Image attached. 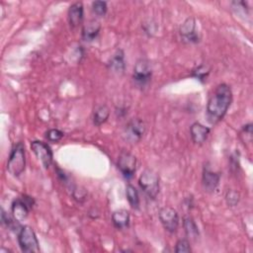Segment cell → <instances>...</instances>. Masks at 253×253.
I'll return each mask as SVG.
<instances>
[{
    "instance_id": "1",
    "label": "cell",
    "mask_w": 253,
    "mask_h": 253,
    "mask_svg": "<svg viewBox=\"0 0 253 253\" xmlns=\"http://www.w3.org/2000/svg\"><path fill=\"white\" fill-rule=\"evenodd\" d=\"M232 101L230 87L221 83L211 94L207 105V118L211 125L217 124L225 116Z\"/></svg>"
},
{
    "instance_id": "2",
    "label": "cell",
    "mask_w": 253,
    "mask_h": 253,
    "mask_svg": "<svg viewBox=\"0 0 253 253\" xmlns=\"http://www.w3.org/2000/svg\"><path fill=\"white\" fill-rule=\"evenodd\" d=\"M25 167V146L22 142H18L13 146L10 152V156L7 161V170L12 176L19 177L24 172Z\"/></svg>"
},
{
    "instance_id": "3",
    "label": "cell",
    "mask_w": 253,
    "mask_h": 253,
    "mask_svg": "<svg viewBox=\"0 0 253 253\" xmlns=\"http://www.w3.org/2000/svg\"><path fill=\"white\" fill-rule=\"evenodd\" d=\"M138 184L149 199L154 200L157 197L159 193V177L156 172L151 169L144 170L138 179Z\"/></svg>"
},
{
    "instance_id": "4",
    "label": "cell",
    "mask_w": 253,
    "mask_h": 253,
    "mask_svg": "<svg viewBox=\"0 0 253 253\" xmlns=\"http://www.w3.org/2000/svg\"><path fill=\"white\" fill-rule=\"evenodd\" d=\"M18 242L23 252L38 253L40 252L39 241L34 229L29 225H24L18 233Z\"/></svg>"
},
{
    "instance_id": "5",
    "label": "cell",
    "mask_w": 253,
    "mask_h": 253,
    "mask_svg": "<svg viewBox=\"0 0 253 253\" xmlns=\"http://www.w3.org/2000/svg\"><path fill=\"white\" fill-rule=\"evenodd\" d=\"M152 77V68L148 60L139 59L136 61L134 68L132 79L136 85L139 87H145L151 80Z\"/></svg>"
},
{
    "instance_id": "6",
    "label": "cell",
    "mask_w": 253,
    "mask_h": 253,
    "mask_svg": "<svg viewBox=\"0 0 253 253\" xmlns=\"http://www.w3.org/2000/svg\"><path fill=\"white\" fill-rule=\"evenodd\" d=\"M145 124L140 119H132L127 123L124 130V137L126 140L135 143L141 139L143 134L145 133Z\"/></svg>"
},
{
    "instance_id": "7",
    "label": "cell",
    "mask_w": 253,
    "mask_h": 253,
    "mask_svg": "<svg viewBox=\"0 0 253 253\" xmlns=\"http://www.w3.org/2000/svg\"><path fill=\"white\" fill-rule=\"evenodd\" d=\"M159 219L165 228L170 233H174L179 225V215L177 211L170 207H164L159 211Z\"/></svg>"
},
{
    "instance_id": "8",
    "label": "cell",
    "mask_w": 253,
    "mask_h": 253,
    "mask_svg": "<svg viewBox=\"0 0 253 253\" xmlns=\"http://www.w3.org/2000/svg\"><path fill=\"white\" fill-rule=\"evenodd\" d=\"M33 205L34 200L28 196H23L22 198L15 200L11 207L13 216L19 221H22L28 216L30 210L33 208Z\"/></svg>"
},
{
    "instance_id": "9",
    "label": "cell",
    "mask_w": 253,
    "mask_h": 253,
    "mask_svg": "<svg viewBox=\"0 0 253 253\" xmlns=\"http://www.w3.org/2000/svg\"><path fill=\"white\" fill-rule=\"evenodd\" d=\"M136 166V158L134 155L127 151H122L118 159V167L125 178L130 179L134 172Z\"/></svg>"
},
{
    "instance_id": "10",
    "label": "cell",
    "mask_w": 253,
    "mask_h": 253,
    "mask_svg": "<svg viewBox=\"0 0 253 253\" xmlns=\"http://www.w3.org/2000/svg\"><path fill=\"white\" fill-rule=\"evenodd\" d=\"M31 148L44 168H48L52 162V151L49 145L43 141L35 140L31 142Z\"/></svg>"
},
{
    "instance_id": "11",
    "label": "cell",
    "mask_w": 253,
    "mask_h": 253,
    "mask_svg": "<svg viewBox=\"0 0 253 253\" xmlns=\"http://www.w3.org/2000/svg\"><path fill=\"white\" fill-rule=\"evenodd\" d=\"M180 35L187 42H198L200 38L196 31V21L193 17L187 18L180 27Z\"/></svg>"
},
{
    "instance_id": "12",
    "label": "cell",
    "mask_w": 253,
    "mask_h": 253,
    "mask_svg": "<svg viewBox=\"0 0 253 253\" xmlns=\"http://www.w3.org/2000/svg\"><path fill=\"white\" fill-rule=\"evenodd\" d=\"M190 134L192 137V140L197 144H203L209 134H210V128L208 126H205L201 123H194L190 127Z\"/></svg>"
},
{
    "instance_id": "13",
    "label": "cell",
    "mask_w": 253,
    "mask_h": 253,
    "mask_svg": "<svg viewBox=\"0 0 253 253\" xmlns=\"http://www.w3.org/2000/svg\"><path fill=\"white\" fill-rule=\"evenodd\" d=\"M219 174L211 171L208 166L203 171V186L207 192H214L219 183Z\"/></svg>"
},
{
    "instance_id": "14",
    "label": "cell",
    "mask_w": 253,
    "mask_h": 253,
    "mask_svg": "<svg viewBox=\"0 0 253 253\" xmlns=\"http://www.w3.org/2000/svg\"><path fill=\"white\" fill-rule=\"evenodd\" d=\"M68 20L72 28L78 27L83 21V5L81 2L72 4L68 9Z\"/></svg>"
},
{
    "instance_id": "15",
    "label": "cell",
    "mask_w": 253,
    "mask_h": 253,
    "mask_svg": "<svg viewBox=\"0 0 253 253\" xmlns=\"http://www.w3.org/2000/svg\"><path fill=\"white\" fill-rule=\"evenodd\" d=\"M101 26L99 22L91 20L87 22L82 28V39L86 42H92L99 35Z\"/></svg>"
},
{
    "instance_id": "16",
    "label": "cell",
    "mask_w": 253,
    "mask_h": 253,
    "mask_svg": "<svg viewBox=\"0 0 253 253\" xmlns=\"http://www.w3.org/2000/svg\"><path fill=\"white\" fill-rule=\"evenodd\" d=\"M112 221L115 227L122 229L126 228L129 224V212L126 210H119L113 212Z\"/></svg>"
},
{
    "instance_id": "17",
    "label": "cell",
    "mask_w": 253,
    "mask_h": 253,
    "mask_svg": "<svg viewBox=\"0 0 253 253\" xmlns=\"http://www.w3.org/2000/svg\"><path fill=\"white\" fill-rule=\"evenodd\" d=\"M125 60H124V51L122 49H118L117 52L113 55L109 62V67L114 72L123 73L125 70Z\"/></svg>"
},
{
    "instance_id": "18",
    "label": "cell",
    "mask_w": 253,
    "mask_h": 253,
    "mask_svg": "<svg viewBox=\"0 0 253 253\" xmlns=\"http://www.w3.org/2000/svg\"><path fill=\"white\" fill-rule=\"evenodd\" d=\"M110 116V110L106 105L99 106L93 114V124L96 126H100L104 123L107 122L108 118Z\"/></svg>"
},
{
    "instance_id": "19",
    "label": "cell",
    "mask_w": 253,
    "mask_h": 253,
    "mask_svg": "<svg viewBox=\"0 0 253 253\" xmlns=\"http://www.w3.org/2000/svg\"><path fill=\"white\" fill-rule=\"evenodd\" d=\"M183 225L185 228L186 234L191 238H197L199 235V229L194 221V219L190 216H185L183 219Z\"/></svg>"
},
{
    "instance_id": "20",
    "label": "cell",
    "mask_w": 253,
    "mask_h": 253,
    "mask_svg": "<svg viewBox=\"0 0 253 253\" xmlns=\"http://www.w3.org/2000/svg\"><path fill=\"white\" fill-rule=\"evenodd\" d=\"M126 199H127L129 205L131 206V208L138 209V207H139V197H138V193H137V190L135 189V187L130 185V184L126 185Z\"/></svg>"
},
{
    "instance_id": "21",
    "label": "cell",
    "mask_w": 253,
    "mask_h": 253,
    "mask_svg": "<svg viewBox=\"0 0 253 253\" xmlns=\"http://www.w3.org/2000/svg\"><path fill=\"white\" fill-rule=\"evenodd\" d=\"M1 220H2V223L5 224L7 226V228L11 229V230H14V231H17L22 228V226L20 225V221L18 219H16L14 216L12 217L11 215H9L8 213H6L3 210H2V213H1Z\"/></svg>"
},
{
    "instance_id": "22",
    "label": "cell",
    "mask_w": 253,
    "mask_h": 253,
    "mask_svg": "<svg viewBox=\"0 0 253 253\" xmlns=\"http://www.w3.org/2000/svg\"><path fill=\"white\" fill-rule=\"evenodd\" d=\"M45 137L50 142H57L63 137V132L56 128H51L45 132Z\"/></svg>"
},
{
    "instance_id": "23",
    "label": "cell",
    "mask_w": 253,
    "mask_h": 253,
    "mask_svg": "<svg viewBox=\"0 0 253 253\" xmlns=\"http://www.w3.org/2000/svg\"><path fill=\"white\" fill-rule=\"evenodd\" d=\"M191 246L187 239H180L177 241L175 246V252L176 253H189L191 252Z\"/></svg>"
},
{
    "instance_id": "24",
    "label": "cell",
    "mask_w": 253,
    "mask_h": 253,
    "mask_svg": "<svg viewBox=\"0 0 253 253\" xmlns=\"http://www.w3.org/2000/svg\"><path fill=\"white\" fill-rule=\"evenodd\" d=\"M92 9L98 16H104L107 12V3L105 1H95L92 3Z\"/></svg>"
},
{
    "instance_id": "25",
    "label": "cell",
    "mask_w": 253,
    "mask_h": 253,
    "mask_svg": "<svg viewBox=\"0 0 253 253\" xmlns=\"http://www.w3.org/2000/svg\"><path fill=\"white\" fill-rule=\"evenodd\" d=\"M225 200H226V203L228 206L234 207L239 202V194L236 191L230 190L227 192V194L225 196Z\"/></svg>"
},
{
    "instance_id": "26",
    "label": "cell",
    "mask_w": 253,
    "mask_h": 253,
    "mask_svg": "<svg viewBox=\"0 0 253 253\" xmlns=\"http://www.w3.org/2000/svg\"><path fill=\"white\" fill-rule=\"evenodd\" d=\"M209 74V71L206 69L205 66H199L195 70H193V76L198 78L201 81H204Z\"/></svg>"
}]
</instances>
